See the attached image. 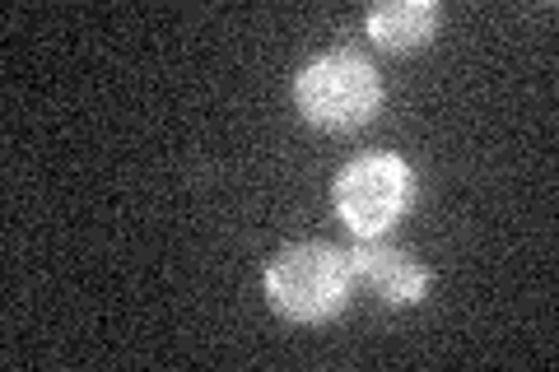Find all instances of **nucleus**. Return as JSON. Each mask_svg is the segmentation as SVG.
I'll use <instances>...</instances> for the list:
<instances>
[{
  "instance_id": "39448f33",
  "label": "nucleus",
  "mask_w": 559,
  "mask_h": 372,
  "mask_svg": "<svg viewBox=\"0 0 559 372\" xmlns=\"http://www.w3.org/2000/svg\"><path fill=\"white\" fill-rule=\"evenodd\" d=\"M364 28L382 51H415L439 33V5L433 0H382L369 10Z\"/></svg>"
},
{
  "instance_id": "f257e3e1",
  "label": "nucleus",
  "mask_w": 559,
  "mask_h": 372,
  "mask_svg": "<svg viewBox=\"0 0 559 372\" xmlns=\"http://www.w3.org/2000/svg\"><path fill=\"white\" fill-rule=\"evenodd\" d=\"M294 103L308 127L345 135L369 127L382 108V75L359 51H322L294 75Z\"/></svg>"
},
{
  "instance_id": "7ed1b4c3",
  "label": "nucleus",
  "mask_w": 559,
  "mask_h": 372,
  "mask_svg": "<svg viewBox=\"0 0 559 372\" xmlns=\"http://www.w3.org/2000/svg\"><path fill=\"white\" fill-rule=\"evenodd\" d=\"M336 215L355 238H382L388 228L411 209L415 172L396 154H359L341 168L336 187Z\"/></svg>"
},
{
  "instance_id": "20e7f679",
  "label": "nucleus",
  "mask_w": 559,
  "mask_h": 372,
  "mask_svg": "<svg viewBox=\"0 0 559 372\" xmlns=\"http://www.w3.org/2000/svg\"><path fill=\"white\" fill-rule=\"evenodd\" d=\"M345 261H349V275L388 308H415L419 298L429 293V271L411 252H396V247H382V242H364L355 252H345Z\"/></svg>"
},
{
  "instance_id": "f03ea898",
  "label": "nucleus",
  "mask_w": 559,
  "mask_h": 372,
  "mask_svg": "<svg viewBox=\"0 0 559 372\" xmlns=\"http://www.w3.org/2000/svg\"><path fill=\"white\" fill-rule=\"evenodd\" d=\"M349 285H355L349 261L341 247H331V242L285 247V252L266 265L271 308L285 316V322H299V326H318V322H331L336 312H345Z\"/></svg>"
}]
</instances>
